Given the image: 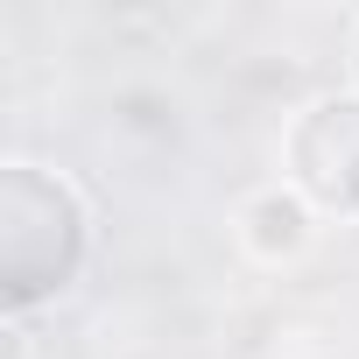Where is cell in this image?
I'll use <instances>...</instances> for the list:
<instances>
[{
	"instance_id": "obj_3",
	"label": "cell",
	"mask_w": 359,
	"mask_h": 359,
	"mask_svg": "<svg viewBox=\"0 0 359 359\" xmlns=\"http://www.w3.org/2000/svg\"><path fill=\"white\" fill-rule=\"evenodd\" d=\"M240 240L261 254V261H296L310 247V205L289 191V184H268L240 205Z\"/></svg>"
},
{
	"instance_id": "obj_5",
	"label": "cell",
	"mask_w": 359,
	"mask_h": 359,
	"mask_svg": "<svg viewBox=\"0 0 359 359\" xmlns=\"http://www.w3.org/2000/svg\"><path fill=\"white\" fill-rule=\"evenodd\" d=\"M352 92H359V22H352Z\"/></svg>"
},
{
	"instance_id": "obj_2",
	"label": "cell",
	"mask_w": 359,
	"mask_h": 359,
	"mask_svg": "<svg viewBox=\"0 0 359 359\" xmlns=\"http://www.w3.org/2000/svg\"><path fill=\"white\" fill-rule=\"evenodd\" d=\"M289 191L324 212H359V92L310 99L282 134Z\"/></svg>"
},
{
	"instance_id": "obj_4",
	"label": "cell",
	"mask_w": 359,
	"mask_h": 359,
	"mask_svg": "<svg viewBox=\"0 0 359 359\" xmlns=\"http://www.w3.org/2000/svg\"><path fill=\"white\" fill-rule=\"evenodd\" d=\"M113 113H120V127H134V134H176V106H169L162 92H120Z\"/></svg>"
},
{
	"instance_id": "obj_1",
	"label": "cell",
	"mask_w": 359,
	"mask_h": 359,
	"mask_svg": "<svg viewBox=\"0 0 359 359\" xmlns=\"http://www.w3.org/2000/svg\"><path fill=\"white\" fill-rule=\"evenodd\" d=\"M92 219L71 176L43 162H8L0 169V296L8 310H36L64 296L85 268Z\"/></svg>"
}]
</instances>
